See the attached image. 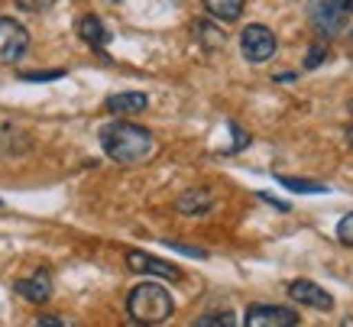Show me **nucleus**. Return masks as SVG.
<instances>
[{
    "instance_id": "ddd939ff",
    "label": "nucleus",
    "mask_w": 353,
    "mask_h": 327,
    "mask_svg": "<svg viewBox=\"0 0 353 327\" xmlns=\"http://www.w3.org/2000/svg\"><path fill=\"white\" fill-rule=\"evenodd\" d=\"M192 32H194V39H198L208 52H217V49H224L227 46V32L221 30L217 23H211V20H194Z\"/></svg>"
},
{
    "instance_id": "9d476101",
    "label": "nucleus",
    "mask_w": 353,
    "mask_h": 327,
    "mask_svg": "<svg viewBox=\"0 0 353 327\" xmlns=\"http://www.w3.org/2000/svg\"><path fill=\"white\" fill-rule=\"evenodd\" d=\"M104 107L114 117H137L150 107V97L143 95V91H120V95H110Z\"/></svg>"
},
{
    "instance_id": "7ed1b4c3",
    "label": "nucleus",
    "mask_w": 353,
    "mask_h": 327,
    "mask_svg": "<svg viewBox=\"0 0 353 327\" xmlns=\"http://www.w3.org/2000/svg\"><path fill=\"white\" fill-rule=\"evenodd\" d=\"M353 17V0H308V23L318 36H343Z\"/></svg>"
},
{
    "instance_id": "f03ea898",
    "label": "nucleus",
    "mask_w": 353,
    "mask_h": 327,
    "mask_svg": "<svg viewBox=\"0 0 353 327\" xmlns=\"http://www.w3.org/2000/svg\"><path fill=\"white\" fill-rule=\"evenodd\" d=\"M172 311H175V301L159 282H139L130 288L127 315L133 324H165Z\"/></svg>"
},
{
    "instance_id": "f3484780",
    "label": "nucleus",
    "mask_w": 353,
    "mask_h": 327,
    "mask_svg": "<svg viewBox=\"0 0 353 327\" xmlns=\"http://www.w3.org/2000/svg\"><path fill=\"white\" fill-rule=\"evenodd\" d=\"M327 55H331V52H327V46H324V43H314L308 49V55H305V68H308V72L321 68V65L327 62Z\"/></svg>"
},
{
    "instance_id": "39448f33",
    "label": "nucleus",
    "mask_w": 353,
    "mask_h": 327,
    "mask_svg": "<svg viewBox=\"0 0 353 327\" xmlns=\"http://www.w3.org/2000/svg\"><path fill=\"white\" fill-rule=\"evenodd\" d=\"M30 49V32L10 17H0V62H20Z\"/></svg>"
},
{
    "instance_id": "6e6552de",
    "label": "nucleus",
    "mask_w": 353,
    "mask_h": 327,
    "mask_svg": "<svg viewBox=\"0 0 353 327\" xmlns=\"http://www.w3.org/2000/svg\"><path fill=\"white\" fill-rule=\"evenodd\" d=\"M127 266L133 269V272H146V275H156V279H169V282H179V279H182V272H179L172 263L156 259V256L143 253V250H130V253H127Z\"/></svg>"
},
{
    "instance_id": "f8f14e48",
    "label": "nucleus",
    "mask_w": 353,
    "mask_h": 327,
    "mask_svg": "<svg viewBox=\"0 0 353 327\" xmlns=\"http://www.w3.org/2000/svg\"><path fill=\"white\" fill-rule=\"evenodd\" d=\"M175 208H179V214H188V217H204L214 208V195H211V188H188L175 201Z\"/></svg>"
},
{
    "instance_id": "aec40b11",
    "label": "nucleus",
    "mask_w": 353,
    "mask_h": 327,
    "mask_svg": "<svg viewBox=\"0 0 353 327\" xmlns=\"http://www.w3.org/2000/svg\"><path fill=\"white\" fill-rule=\"evenodd\" d=\"M55 0H17V7L26 13H43L46 7H52Z\"/></svg>"
},
{
    "instance_id": "1a4fd4ad",
    "label": "nucleus",
    "mask_w": 353,
    "mask_h": 327,
    "mask_svg": "<svg viewBox=\"0 0 353 327\" xmlns=\"http://www.w3.org/2000/svg\"><path fill=\"white\" fill-rule=\"evenodd\" d=\"M17 292H20V298H26L30 305H46V301L52 298V275H49V269H36L30 279H20V282H17Z\"/></svg>"
},
{
    "instance_id": "393cba45",
    "label": "nucleus",
    "mask_w": 353,
    "mask_h": 327,
    "mask_svg": "<svg viewBox=\"0 0 353 327\" xmlns=\"http://www.w3.org/2000/svg\"><path fill=\"white\" fill-rule=\"evenodd\" d=\"M350 107H353V101H350Z\"/></svg>"
},
{
    "instance_id": "b1692460",
    "label": "nucleus",
    "mask_w": 353,
    "mask_h": 327,
    "mask_svg": "<svg viewBox=\"0 0 353 327\" xmlns=\"http://www.w3.org/2000/svg\"><path fill=\"white\" fill-rule=\"evenodd\" d=\"M347 143H350V146H353V127L347 130Z\"/></svg>"
},
{
    "instance_id": "dca6fc26",
    "label": "nucleus",
    "mask_w": 353,
    "mask_h": 327,
    "mask_svg": "<svg viewBox=\"0 0 353 327\" xmlns=\"http://www.w3.org/2000/svg\"><path fill=\"white\" fill-rule=\"evenodd\" d=\"M234 324H236L234 311H214V315L194 317V327H234Z\"/></svg>"
},
{
    "instance_id": "9b49d317",
    "label": "nucleus",
    "mask_w": 353,
    "mask_h": 327,
    "mask_svg": "<svg viewBox=\"0 0 353 327\" xmlns=\"http://www.w3.org/2000/svg\"><path fill=\"white\" fill-rule=\"evenodd\" d=\"M75 30H78V36H81V39H85L91 49H94V52H104V49H108L110 32H108V26L101 23V17L88 13V17H81V20H78Z\"/></svg>"
},
{
    "instance_id": "20e7f679",
    "label": "nucleus",
    "mask_w": 353,
    "mask_h": 327,
    "mask_svg": "<svg viewBox=\"0 0 353 327\" xmlns=\"http://www.w3.org/2000/svg\"><path fill=\"white\" fill-rule=\"evenodd\" d=\"M279 43H276V32L263 26V23H250L243 32H240V52H243L246 62L263 65L276 55Z\"/></svg>"
},
{
    "instance_id": "423d86ee",
    "label": "nucleus",
    "mask_w": 353,
    "mask_h": 327,
    "mask_svg": "<svg viewBox=\"0 0 353 327\" xmlns=\"http://www.w3.org/2000/svg\"><path fill=\"white\" fill-rule=\"evenodd\" d=\"M299 321V311L282 305H250L243 315L246 327H295Z\"/></svg>"
},
{
    "instance_id": "0eeeda50",
    "label": "nucleus",
    "mask_w": 353,
    "mask_h": 327,
    "mask_svg": "<svg viewBox=\"0 0 353 327\" xmlns=\"http://www.w3.org/2000/svg\"><path fill=\"white\" fill-rule=\"evenodd\" d=\"M289 295L305 308H314V311H331L334 308V295L327 288H321L318 282H311V279H295L289 282Z\"/></svg>"
},
{
    "instance_id": "f257e3e1",
    "label": "nucleus",
    "mask_w": 353,
    "mask_h": 327,
    "mask_svg": "<svg viewBox=\"0 0 353 327\" xmlns=\"http://www.w3.org/2000/svg\"><path fill=\"white\" fill-rule=\"evenodd\" d=\"M97 137H101V149L117 166H143L156 152V137L133 120H110L108 127H101Z\"/></svg>"
},
{
    "instance_id": "a211bd4d",
    "label": "nucleus",
    "mask_w": 353,
    "mask_h": 327,
    "mask_svg": "<svg viewBox=\"0 0 353 327\" xmlns=\"http://www.w3.org/2000/svg\"><path fill=\"white\" fill-rule=\"evenodd\" d=\"M337 240H341L343 246H353V214L341 217V224H337Z\"/></svg>"
},
{
    "instance_id": "5701e85b",
    "label": "nucleus",
    "mask_w": 353,
    "mask_h": 327,
    "mask_svg": "<svg viewBox=\"0 0 353 327\" xmlns=\"http://www.w3.org/2000/svg\"><path fill=\"white\" fill-rule=\"evenodd\" d=\"M259 198L266 201V204H272L276 211H282V214H289V204L285 201H279V198H272V195H266V191H259Z\"/></svg>"
},
{
    "instance_id": "412c9836",
    "label": "nucleus",
    "mask_w": 353,
    "mask_h": 327,
    "mask_svg": "<svg viewBox=\"0 0 353 327\" xmlns=\"http://www.w3.org/2000/svg\"><path fill=\"white\" fill-rule=\"evenodd\" d=\"M230 130H234V137H236V143L230 149H227V152H236V149H243V146H250V133H246V130H240L236 127V123H230Z\"/></svg>"
},
{
    "instance_id": "4be33fe9",
    "label": "nucleus",
    "mask_w": 353,
    "mask_h": 327,
    "mask_svg": "<svg viewBox=\"0 0 353 327\" xmlns=\"http://www.w3.org/2000/svg\"><path fill=\"white\" fill-rule=\"evenodd\" d=\"M68 321L65 317H55V315H43V317H36V327H65Z\"/></svg>"
},
{
    "instance_id": "2eb2a0df",
    "label": "nucleus",
    "mask_w": 353,
    "mask_h": 327,
    "mask_svg": "<svg viewBox=\"0 0 353 327\" xmlns=\"http://www.w3.org/2000/svg\"><path fill=\"white\" fill-rule=\"evenodd\" d=\"M279 185H285L289 191H299V195H324L327 185L321 181H308V179H289V175H276Z\"/></svg>"
},
{
    "instance_id": "6ab92c4d",
    "label": "nucleus",
    "mask_w": 353,
    "mask_h": 327,
    "mask_svg": "<svg viewBox=\"0 0 353 327\" xmlns=\"http://www.w3.org/2000/svg\"><path fill=\"white\" fill-rule=\"evenodd\" d=\"M23 81H55V78H65L62 68H52V72H20Z\"/></svg>"
},
{
    "instance_id": "4468645a",
    "label": "nucleus",
    "mask_w": 353,
    "mask_h": 327,
    "mask_svg": "<svg viewBox=\"0 0 353 327\" xmlns=\"http://www.w3.org/2000/svg\"><path fill=\"white\" fill-rule=\"evenodd\" d=\"M201 3L204 10L221 23H236L243 17V7H246V0H201Z\"/></svg>"
}]
</instances>
